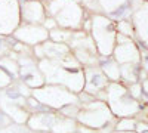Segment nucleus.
Segmentation results:
<instances>
[{
    "label": "nucleus",
    "instance_id": "aec40b11",
    "mask_svg": "<svg viewBox=\"0 0 148 133\" xmlns=\"http://www.w3.org/2000/svg\"><path fill=\"white\" fill-rule=\"evenodd\" d=\"M14 81H15V78L12 77L5 68L0 67V90H5V89L9 87Z\"/></svg>",
    "mask_w": 148,
    "mask_h": 133
},
{
    "label": "nucleus",
    "instance_id": "f257e3e1",
    "mask_svg": "<svg viewBox=\"0 0 148 133\" xmlns=\"http://www.w3.org/2000/svg\"><path fill=\"white\" fill-rule=\"evenodd\" d=\"M47 16L55 18L59 28L65 30H82L84 19L89 16L86 10L76 0H51L46 3Z\"/></svg>",
    "mask_w": 148,
    "mask_h": 133
},
{
    "label": "nucleus",
    "instance_id": "a211bd4d",
    "mask_svg": "<svg viewBox=\"0 0 148 133\" xmlns=\"http://www.w3.org/2000/svg\"><path fill=\"white\" fill-rule=\"evenodd\" d=\"M135 129H136V123H135L133 120L127 118V117H123V118H120L119 121H117L114 130L121 132V133H127V132H130V130L133 132Z\"/></svg>",
    "mask_w": 148,
    "mask_h": 133
},
{
    "label": "nucleus",
    "instance_id": "dca6fc26",
    "mask_svg": "<svg viewBox=\"0 0 148 133\" xmlns=\"http://www.w3.org/2000/svg\"><path fill=\"white\" fill-rule=\"evenodd\" d=\"M25 108L27 111L30 114H34V113H42V111H49V108L46 105H43L39 99L36 98V96H33V93L28 96V98H25ZM53 111V110H52Z\"/></svg>",
    "mask_w": 148,
    "mask_h": 133
},
{
    "label": "nucleus",
    "instance_id": "423d86ee",
    "mask_svg": "<svg viewBox=\"0 0 148 133\" xmlns=\"http://www.w3.org/2000/svg\"><path fill=\"white\" fill-rule=\"evenodd\" d=\"M83 72H84V87H83V90L93 95L96 99L107 102V87L111 81L102 72L99 65L83 67Z\"/></svg>",
    "mask_w": 148,
    "mask_h": 133
},
{
    "label": "nucleus",
    "instance_id": "1a4fd4ad",
    "mask_svg": "<svg viewBox=\"0 0 148 133\" xmlns=\"http://www.w3.org/2000/svg\"><path fill=\"white\" fill-rule=\"evenodd\" d=\"M33 53L37 61L42 59H52V61H61L65 56L71 55L70 46L65 43H56L52 40H46L45 43H40L33 47Z\"/></svg>",
    "mask_w": 148,
    "mask_h": 133
},
{
    "label": "nucleus",
    "instance_id": "393cba45",
    "mask_svg": "<svg viewBox=\"0 0 148 133\" xmlns=\"http://www.w3.org/2000/svg\"><path fill=\"white\" fill-rule=\"evenodd\" d=\"M40 2H42V3H45V5H46V3H49V2H51V0H40Z\"/></svg>",
    "mask_w": 148,
    "mask_h": 133
},
{
    "label": "nucleus",
    "instance_id": "9d476101",
    "mask_svg": "<svg viewBox=\"0 0 148 133\" xmlns=\"http://www.w3.org/2000/svg\"><path fill=\"white\" fill-rule=\"evenodd\" d=\"M19 10H21V24H36L42 25L47 16L46 5L40 0H19Z\"/></svg>",
    "mask_w": 148,
    "mask_h": 133
},
{
    "label": "nucleus",
    "instance_id": "7ed1b4c3",
    "mask_svg": "<svg viewBox=\"0 0 148 133\" xmlns=\"http://www.w3.org/2000/svg\"><path fill=\"white\" fill-rule=\"evenodd\" d=\"M111 117H113V113H111L108 104L99 99H95L93 102L83 104L80 106L77 123L95 130H102L110 123Z\"/></svg>",
    "mask_w": 148,
    "mask_h": 133
},
{
    "label": "nucleus",
    "instance_id": "bb28decb",
    "mask_svg": "<svg viewBox=\"0 0 148 133\" xmlns=\"http://www.w3.org/2000/svg\"><path fill=\"white\" fill-rule=\"evenodd\" d=\"M147 2H148V0H147Z\"/></svg>",
    "mask_w": 148,
    "mask_h": 133
},
{
    "label": "nucleus",
    "instance_id": "9b49d317",
    "mask_svg": "<svg viewBox=\"0 0 148 133\" xmlns=\"http://www.w3.org/2000/svg\"><path fill=\"white\" fill-rule=\"evenodd\" d=\"M58 111H42V113H34L30 114V118L27 121V126L31 129L33 133H40V132H47L51 133L56 118H58Z\"/></svg>",
    "mask_w": 148,
    "mask_h": 133
},
{
    "label": "nucleus",
    "instance_id": "ddd939ff",
    "mask_svg": "<svg viewBox=\"0 0 148 133\" xmlns=\"http://www.w3.org/2000/svg\"><path fill=\"white\" fill-rule=\"evenodd\" d=\"M98 65L102 70V72L107 76V78L111 83H117L121 80V72H120V64L114 59L113 55L108 56H99L98 58Z\"/></svg>",
    "mask_w": 148,
    "mask_h": 133
},
{
    "label": "nucleus",
    "instance_id": "0eeeda50",
    "mask_svg": "<svg viewBox=\"0 0 148 133\" xmlns=\"http://www.w3.org/2000/svg\"><path fill=\"white\" fill-rule=\"evenodd\" d=\"M21 25L18 0H0V35H12Z\"/></svg>",
    "mask_w": 148,
    "mask_h": 133
},
{
    "label": "nucleus",
    "instance_id": "4be33fe9",
    "mask_svg": "<svg viewBox=\"0 0 148 133\" xmlns=\"http://www.w3.org/2000/svg\"><path fill=\"white\" fill-rule=\"evenodd\" d=\"M14 121L10 120V117L0 108V129H5L6 126H9V124H12Z\"/></svg>",
    "mask_w": 148,
    "mask_h": 133
},
{
    "label": "nucleus",
    "instance_id": "5701e85b",
    "mask_svg": "<svg viewBox=\"0 0 148 133\" xmlns=\"http://www.w3.org/2000/svg\"><path fill=\"white\" fill-rule=\"evenodd\" d=\"M141 86H142V92L148 95V77H147V78H142Z\"/></svg>",
    "mask_w": 148,
    "mask_h": 133
},
{
    "label": "nucleus",
    "instance_id": "f03ea898",
    "mask_svg": "<svg viewBox=\"0 0 148 133\" xmlns=\"http://www.w3.org/2000/svg\"><path fill=\"white\" fill-rule=\"evenodd\" d=\"M33 96H36L43 105H46L49 110L58 111L67 104L79 102L77 93L71 92L70 89L61 86V84L46 83L45 86L39 89H33Z\"/></svg>",
    "mask_w": 148,
    "mask_h": 133
},
{
    "label": "nucleus",
    "instance_id": "b1692460",
    "mask_svg": "<svg viewBox=\"0 0 148 133\" xmlns=\"http://www.w3.org/2000/svg\"><path fill=\"white\" fill-rule=\"evenodd\" d=\"M139 133H148V127H142V130H139Z\"/></svg>",
    "mask_w": 148,
    "mask_h": 133
},
{
    "label": "nucleus",
    "instance_id": "20e7f679",
    "mask_svg": "<svg viewBox=\"0 0 148 133\" xmlns=\"http://www.w3.org/2000/svg\"><path fill=\"white\" fill-rule=\"evenodd\" d=\"M90 37L95 43L98 55L101 53L102 46L110 43V46L116 47V37L117 28L114 25V21L110 19L107 15L93 14L92 15V25H90Z\"/></svg>",
    "mask_w": 148,
    "mask_h": 133
},
{
    "label": "nucleus",
    "instance_id": "4468645a",
    "mask_svg": "<svg viewBox=\"0 0 148 133\" xmlns=\"http://www.w3.org/2000/svg\"><path fill=\"white\" fill-rule=\"evenodd\" d=\"M77 120H73L64 115H58L56 121L51 130V133H76L77 132Z\"/></svg>",
    "mask_w": 148,
    "mask_h": 133
},
{
    "label": "nucleus",
    "instance_id": "f3484780",
    "mask_svg": "<svg viewBox=\"0 0 148 133\" xmlns=\"http://www.w3.org/2000/svg\"><path fill=\"white\" fill-rule=\"evenodd\" d=\"M80 106H82V104H79V102L67 104L62 108H59L58 114L64 115V117H68V118H73V120H77V115L80 113Z\"/></svg>",
    "mask_w": 148,
    "mask_h": 133
},
{
    "label": "nucleus",
    "instance_id": "2eb2a0df",
    "mask_svg": "<svg viewBox=\"0 0 148 133\" xmlns=\"http://www.w3.org/2000/svg\"><path fill=\"white\" fill-rule=\"evenodd\" d=\"M73 30H65V28H55L52 31H49V40L56 42V43H65L68 44L70 39H71Z\"/></svg>",
    "mask_w": 148,
    "mask_h": 133
},
{
    "label": "nucleus",
    "instance_id": "6e6552de",
    "mask_svg": "<svg viewBox=\"0 0 148 133\" xmlns=\"http://www.w3.org/2000/svg\"><path fill=\"white\" fill-rule=\"evenodd\" d=\"M12 35L18 42L31 47L49 40V31L43 25H36V24H21Z\"/></svg>",
    "mask_w": 148,
    "mask_h": 133
},
{
    "label": "nucleus",
    "instance_id": "39448f33",
    "mask_svg": "<svg viewBox=\"0 0 148 133\" xmlns=\"http://www.w3.org/2000/svg\"><path fill=\"white\" fill-rule=\"evenodd\" d=\"M16 61L19 65V76L18 78L33 89H39L46 84V78L43 72L40 71L39 61L34 58V55H18Z\"/></svg>",
    "mask_w": 148,
    "mask_h": 133
},
{
    "label": "nucleus",
    "instance_id": "6ab92c4d",
    "mask_svg": "<svg viewBox=\"0 0 148 133\" xmlns=\"http://www.w3.org/2000/svg\"><path fill=\"white\" fill-rule=\"evenodd\" d=\"M0 133H33V132L27 124L12 123V124L6 126L5 129H0Z\"/></svg>",
    "mask_w": 148,
    "mask_h": 133
},
{
    "label": "nucleus",
    "instance_id": "a878e982",
    "mask_svg": "<svg viewBox=\"0 0 148 133\" xmlns=\"http://www.w3.org/2000/svg\"><path fill=\"white\" fill-rule=\"evenodd\" d=\"M28 2H33V0H28Z\"/></svg>",
    "mask_w": 148,
    "mask_h": 133
},
{
    "label": "nucleus",
    "instance_id": "412c9836",
    "mask_svg": "<svg viewBox=\"0 0 148 133\" xmlns=\"http://www.w3.org/2000/svg\"><path fill=\"white\" fill-rule=\"evenodd\" d=\"M42 25H43V27H45L47 31H52V30L58 28V24H56L55 18H52V16H46V19L43 21Z\"/></svg>",
    "mask_w": 148,
    "mask_h": 133
},
{
    "label": "nucleus",
    "instance_id": "f8f14e48",
    "mask_svg": "<svg viewBox=\"0 0 148 133\" xmlns=\"http://www.w3.org/2000/svg\"><path fill=\"white\" fill-rule=\"evenodd\" d=\"M0 108L10 117V120L14 123L18 124H27L28 118H30V113L27 111V108L24 105H18V104H10L8 101L0 99Z\"/></svg>",
    "mask_w": 148,
    "mask_h": 133
}]
</instances>
